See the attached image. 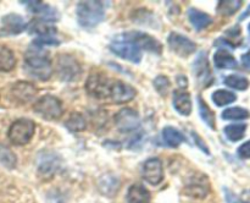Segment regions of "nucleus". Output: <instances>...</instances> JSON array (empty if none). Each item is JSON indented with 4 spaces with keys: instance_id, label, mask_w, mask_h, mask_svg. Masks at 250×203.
Returning <instances> with one entry per match:
<instances>
[{
    "instance_id": "26",
    "label": "nucleus",
    "mask_w": 250,
    "mask_h": 203,
    "mask_svg": "<svg viewBox=\"0 0 250 203\" xmlns=\"http://www.w3.org/2000/svg\"><path fill=\"white\" fill-rule=\"evenodd\" d=\"M98 187L103 195L111 197V196L116 195L119 191L120 180L114 174H105L98 181Z\"/></svg>"
},
{
    "instance_id": "36",
    "label": "nucleus",
    "mask_w": 250,
    "mask_h": 203,
    "mask_svg": "<svg viewBox=\"0 0 250 203\" xmlns=\"http://www.w3.org/2000/svg\"><path fill=\"white\" fill-rule=\"evenodd\" d=\"M153 86L161 97H166L171 90V81L166 75H158L153 81Z\"/></svg>"
},
{
    "instance_id": "31",
    "label": "nucleus",
    "mask_w": 250,
    "mask_h": 203,
    "mask_svg": "<svg viewBox=\"0 0 250 203\" xmlns=\"http://www.w3.org/2000/svg\"><path fill=\"white\" fill-rule=\"evenodd\" d=\"M247 124H231L224 129L225 136L231 142H238L246 136Z\"/></svg>"
},
{
    "instance_id": "29",
    "label": "nucleus",
    "mask_w": 250,
    "mask_h": 203,
    "mask_svg": "<svg viewBox=\"0 0 250 203\" xmlns=\"http://www.w3.org/2000/svg\"><path fill=\"white\" fill-rule=\"evenodd\" d=\"M65 127L70 132H82L87 129V120L82 113H71L70 116L66 119Z\"/></svg>"
},
{
    "instance_id": "40",
    "label": "nucleus",
    "mask_w": 250,
    "mask_h": 203,
    "mask_svg": "<svg viewBox=\"0 0 250 203\" xmlns=\"http://www.w3.org/2000/svg\"><path fill=\"white\" fill-rule=\"evenodd\" d=\"M176 81H177V85L180 86V90H186L188 87V78L185 75H177Z\"/></svg>"
},
{
    "instance_id": "17",
    "label": "nucleus",
    "mask_w": 250,
    "mask_h": 203,
    "mask_svg": "<svg viewBox=\"0 0 250 203\" xmlns=\"http://www.w3.org/2000/svg\"><path fill=\"white\" fill-rule=\"evenodd\" d=\"M27 23L23 17L19 14H7L0 20V36H19L26 31Z\"/></svg>"
},
{
    "instance_id": "5",
    "label": "nucleus",
    "mask_w": 250,
    "mask_h": 203,
    "mask_svg": "<svg viewBox=\"0 0 250 203\" xmlns=\"http://www.w3.org/2000/svg\"><path fill=\"white\" fill-rule=\"evenodd\" d=\"M36 134V122L27 117L17 119L10 125L7 138L15 146H26Z\"/></svg>"
},
{
    "instance_id": "13",
    "label": "nucleus",
    "mask_w": 250,
    "mask_h": 203,
    "mask_svg": "<svg viewBox=\"0 0 250 203\" xmlns=\"http://www.w3.org/2000/svg\"><path fill=\"white\" fill-rule=\"evenodd\" d=\"M167 44L171 50L180 58H188L197 50V44L187 36L178 32H171L167 37Z\"/></svg>"
},
{
    "instance_id": "23",
    "label": "nucleus",
    "mask_w": 250,
    "mask_h": 203,
    "mask_svg": "<svg viewBox=\"0 0 250 203\" xmlns=\"http://www.w3.org/2000/svg\"><path fill=\"white\" fill-rule=\"evenodd\" d=\"M127 203H150L151 196L148 188L142 183L131 185L127 190Z\"/></svg>"
},
{
    "instance_id": "10",
    "label": "nucleus",
    "mask_w": 250,
    "mask_h": 203,
    "mask_svg": "<svg viewBox=\"0 0 250 203\" xmlns=\"http://www.w3.org/2000/svg\"><path fill=\"white\" fill-rule=\"evenodd\" d=\"M192 72L195 78V82L200 88H208L214 82L211 68H210L209 58L205 50H202L192 64Z\"/></svg>"
},
{
    "instance_id": "6",
    "label": "nucleus",
    "mask_w": 250,
    "mask_h": 203,
    "mask_svg": "<svg viewBox=\"0 0 250 203\" xmlns=\"http://www.w3.org/2000/svg\"><path fill=\"white\" fill-rule=\"evenodd\" d=\"M109 50L122 60L129 61L136 65L141 64L142 59H143V51L134 43L121 38L119 34L115 36L111 43L109 44Z\"/></svg>"
},
{
    "instance_id": "7",
    "label": "nucleus",
    "mask_w": 250,
    "mask_h": 203,
    "mask_svg": "<svg viewBox=\"0 0 250 203\" xmlns=\"http://www.w3.org/2000/svg\"><path fill=\"white\" fill-rule=\"evenodd\" d=\"M62 158L50 149H43L37 156V173L42 179H51L61 168Z\"/></svg>"
},
{
    "instance_id": "19",
    "label": "nucleus",
    "mask_w": 250,
    "mask_h": 203,
    "mask_svg": "<svg viewBox=\"0 0 250 203\" xmlns=\"http://www.w3.org/2000/svg\"><path fill=\"white\" fill-rule=\"evenodd\" d=\"M172 105L180 115L186 117L189 116L193 112L192 95L186 90H173Z\"/></svg>"
},
{
    "instance_id": "14",
    "label": "nucleus",
    "mask_w": 250,
    "mask_h": 203,
    "mask_svg": "<svg viewBox=\"0 0 250 203\" xmlns=\"http://www.w3.org/2000/svg\"><path fill=\"white\" fill-rule=\"evenodd\" d=\"M137 95V90L129 83L112 78L109 90V99L115 104H125L133 100Z\"/></svg>"
},
{
    "instance_id": "44",
    "label": "nucleus",
    "mask_w": 250,
    "mask_h": 203,
    "mask_svg": "<svg viewBox=\"0 0 250 203\" xmlns=\"http://www.w3.org/2000/svg\"><path fill=\"white\" fill-rule=\"evenodd\" d=\"M250 16V5L248 6V9L246 10V11L243 12V14H242V16L239 17V21H243V20H246L247 17H249Z\"/></svg>"
},
{
    "instance_id": "41",
    "label": "nucleus",
    "mask_w": 250,
    "mask_h": 203,
    "mask_svg": "<svg viewBox=\"0 0 250 203\" xmlns=\"http://www.w3.org/2000/svg\"><path fill=\"white\" fill-rule=\"evenodd\" d=\"M241 33H242L241 27H239V26H234L233 28L229 29V31L226 32V36L232 37V38H237V37L241 36Z\"/></svg>"
},
{
    "instance_id": "43",
    "label": "nucleus",
    "mask_w": 250,
    "mask_h": 203,
    "mask_svg": "<svg viewBox=\"0 0 250 203\" xmlns=\"http://www.w3.org/2000/svg\"><path fill=\"white\" fill-rule=\"evenodd\" d=\"M242 63H243V65L246 66V68H250V49L246 54L242 55Z\"/></svg>"
},
{
    "instance_id": "2",
    "label": "nucleus",
    "mask_w": 250,
    "mask_h": 203,
    "mask_svg": "<svg viewBox=\"0 0 250 203\" xmlns=\"http://www.w3.org/2000/svg\"><path fill=\"white\" fill-rule=\"evenodd\" d=\"M107 2L99 0H84L76 6V19L83 28H94L106 17Z\"/></svg>"
},
{
    "instance_id": "1",
    "label": "nucleus",
    "mask_w": 250,
    "mask_h": 203,
    "mask_svg": "<svg viewBox=\"0 0 250 203\" xmlns=\"http://www.w3.org/2000/svg\"><path fill=\"white\" fill-rule=\"evenodd\" d=\"M24 71L31 77L42 82L50 80L53 75V65L48 51L32 43L29 44L24 53Z\"/></svg>"
},
{
    "instance_id": "42",
    "label": "nucleus",
    "mask_w": 250,
    "mask_h": 203,
    "mask_svg": "<svg viewBox=\"0 0 250 203\" xmlns=\"http://www.w3.org/2000/svg\"><path fill=\"white\" fill-rule=\"evenodd\" d=\"M225 191H226V192H225V196H226L227 203H238V200H237L234 193H232L231 191L227 190V188H225Z\"/></svg>"
},
{
    "instance_id": "38",
    "label": "nucleus",
    "mask_w": 250,
    "mask_h": 203,
    "mask_svg": "<svg viewBox=\"0 0 250 203\" xmlns=\"http://www.w3.org/2000/svg\"><path fill=\"white\" fill-rule=\"evenodd\" d=\"M190 135H192L193 142H194L195 146H197L198 148L203 152V153H205L207 156H210V149H209V147H208V144L205 143L204 139H203L202 137H200L195 131L190 132Z\"/></svg>"
},
{
    "instance_id": "28",
    "label": "nucleus",
    "mask_w": 250,
    "mask_h": 203,
    "mask_svg": "<svg viewBox=\"0 0 250 203\" xmlns=\"http://www.w3.org/2000/svg\"><path fill=\"white\" fill-rule=\"evenodd\" d=\"M197 103L200 119L207 124L208 127H210L211 130H216V117H215V113L212 112L211 108L207 104V102L200 95L197 97Z\"/></svg>"
},
{
    "instance_id": "4",
    "label": "nucleus",
    "mask_w": 250,
    "mask_h": 203,
    "mask_svg": "<svg viewBox=\"0 0 250 203\" xmlns=\"http://www.w3.org/2000/svg\"><path fill=\"white\" fill-rule=\"evenodd\" d=\"M56 75L59 80L65 83L76 82L83 73V68L77 58L71 54H60L56 60Z\"/></svg>"
},
{
    "instance_id": "37",
    "label": "nucleus",
    "mask_w": 250,
    "mask_h": 203,
    "mask_svg": "<svg viewBox=\"0 0 250 203\" xmlns=\"http://www.w3.org/2000/svg\"><path fill=\"white\" fill-rule=\"evenodd\" d=\"M33 45L39 46V48H45V46H55L60 44V39H58L56 36H46V37H38L32 42Z\"/></svg>"
},
{
    "instance_id": "25",
    "label": "nucleus",
    "mask_w": 250,
    "mask_h": 203,
    "mask_svg": "<svg viewBox=\"0 0 250 203\" xmlns=\"http://www.w3.org/2000/svg\"><path fill=\"white\" fill-rule=\"evenodd\" d=\"M214 65L220 70H232L238 66V61L227 49L221 48L214 54Z\"/></svg>"
},
{
    "instance_id": "20",
    "label": "nucleus",
    "mask_w": 250,
    "mask_h": 203,
    "mask_svg": "<svg viewBox=\"0 0 250 203\" xmlns=\"http://www.w3.org/2000/svg\"><path fill=\"white\" fill-rule=\"evenodd\" d=\"M131 20L132 22L139 24V26L149 27L153 29L160 28V20L158 19V16L153 11L144 9V7L134 10L131 14Z\"/></svg>"
},
{
    "instance_id": "45",
    "label": "nucleus",
    "mask_w": 250,
    "mask_h": 203,
    "mask_svg": "<svg viewBox=\"0 0 250 203\" xmlns=\"http://www.w3.org/2000/svg\"><path fill=\"white\" fill-rule=\"evenodd\" d=\"M248 31H249V34H250V23H249V26H248Z\"/></svg>"
},
{
    "instance_id": "27",
    "label": "nucleus",
    "mask_w": 250,
    "mask_h": 203,
    "mask_svg": "<svg viewBox=\"0 0 250 203\" xmlns=\"http://www.w3.org/2000/svg\"><path fill=\"white\" fill-rule=\"evenodd\" d=\"M16 56L9 46L0 44V72H10L16 66Z\"/></svg>"
},
{
    "instance_id": "21",
    "label": "nucleus",
    "mask_w": 250,
    "mask_h": 203,
    "mask_svg": "<svg viewBox=\"0 0 250 203\" xmlns=\"http://www.w3.org/2000/svg\"><path fill=\"white\" fill-rule=\"evenodd\" d=\"M187 17L193 28L198 32L207 29L214 22L212 17L208 12L197 9V7H189L187 11Z\"/></svg>"
},
{
    "instance_id": "3",
    "label": "nucleus",
    "mask_w": 250,
    "mask_h": 203,
    "mask_svg": "<svg viewBox=\"0 0 250 203\" xmlns=\"http://www.w3.org/2000/svg\"><path fill=\"white\" fill-rule=\"evenodd\" d=\"M33 112L46 121H56L63 115V105L55 95L44 94L34 102Z\"/></svg>"
},
{
    "instance_id": "34",
    "label": "nucleus",
    "mask_w": 250,
    "mask_h": 203,
    "mask_svg": "<svg viewBox=\"0 0 250 203\" xmlns=\"http://www.w3.org/2000/svg\"><path fill=\"white\" fill-rule=\"evenodd\" d=\"M221 117L224 120H246L250 117V112L246 108L232 107L224 110Z\"/></svg>"
},
{
    "instance_id": "32",
    "label": "nucleus",
    "mask_w": 250,
    "mask_h": 203,
    "mask_svg": "<svg viewBox=\"0 0 250 203\" xmlns=\"http://www.w3.org/2000/svg\"><path fill=\"white\" fill-rule=\"evenodd\" d=\"M242 5L243 2L241 0H222L217 4L216 11L221 16H232L241 9Z\"/></svg>"
},
{
    "instance_id": "35",
    "label": "nucleus",
    "mask_w": 250,
    "mask_h": 203,
    "mask_svg": "<svg viewBox=\"0 0 250 203\" xmlns=\"http://www.w3.org/2000/svg\"><path fill=\"white\" fill-rule=\"evenodd\" d=\"M0 164L6 169H15L17 165V157L9 147L0 144Z\"/></svg>"
},
{
    "instance_id": "11",
    "label": "nucleus",
    "mask_w": 250,
    "mask_h": 203,
    "mask_svg": "<svg viewBox=\"0 0 250 203\" xmlns=\"http://www.w3.org/2000/svg\"><path fill=\"white\" fill-rule=\"evenodd\" d=\"M183 191H185L186 195L193 198H199V200L205 198L211 191L209 178L200 171L190 174L186 180Z\"/></svg>"
},
{
    "instance_id": "24",
    "label": "nucleus",
    "mask_w": 250,
    "mask_h": 203,
    "mask_svg": "<svg viewBox=\"0 0 250 203\" xmlns=\"http://www.w3.org/2000/svg\"><path fill=\"white\" fill-rule=\"evenodd\" d=\"M161 137L165 143V146L170 147V148H177L181 144L187 142L185 135L180 131L178 129L173 126H165L161 132Z\"/></svg>"
},
{
    "instance_id": "8",
    "label": "nucleus",
    "mask_w": 250,
    "mask_h": 203,
    "mask_svg": "<svg viewBox=\"0 0 250 203\" xmlns=\"http://www.w3.org/2000/svg\"><path fill=\"white\" fill-rule=\"evenodd\" d=\"M121 38L127 39V41L132 42L136 44L142 51H146V53L155 54V55H161L163 53V43L155 38V37L150 36V34L146 33L142 31H127L124 33L119 34Z\"/></svg>"
},
{
    "instance_id": "18",
    "label": "nucleus",
    "mask_w": 250,
    "mask_h": 203,
    "mask_svg": "<svg viewBox=\"0 0 250 203\" xmlns=\"http://www.w3.org/2000/svg\"><path fill=\"white\" fill-rule=\"evenodd\" d=\"M37 93L38 90L36 86L28 81H17L10 87V95L12 100L19 104L31 103L37 97Z\"/></svg>"
},
{
    "instance_id": "9",
    "label": "nucleus",
    "mask_w": 250,
    "mask_h": 203,
    "mask_svg": "<svg viewBox=\"0 0 250 203\" xmlns=\"http://www.w3.org/2000/svg\"><path fill=\"white\" fill-rule=\"evenodd\" d=\"M111 81L112 78L107 77L105 73L99 72V71L92 72L88 76L87 81H85L84 90L94 99H109V90L110 86H111Z\"/></svg>"
},
{
    "instance_id": "33",
    "label": "nucleus",
    "mask_w": 250,
    "mask_h": 203,
    "mask_svg": "<svg viewBox=\"0 0 250 203\" xmlns=\"http://www.w3.org/2000/svg\"><path fill=\"white\" fill-rule=\"evenodd\" d=\"M224 83L232 90H246L249 88L250 81L242 75H229L225 77Z\"/></svg>"
},
{
    "instance_id": "12",
    "label": "nucleus",
    "mask_w": 250,
    "mask_h": 203,
    "mask_svg": "<svg viewBox=\"0 0 250 203\" xmlns=\"http://www.w3.org/2000/svg\"><path fill=\"white\" fill-rule=\"evenodd\" d=\"M115 126L120 132L131 134L141 126V116L133 108H124L115 114Z\"/></svg>"
},
{
    "instance_id": "16",
    "label": "nucleus",
    "mask_w": 250,
    "mask_h": 203,
    "mask_svg": "<svg viewBox=\"0 0 250 203\" xmlns=\"http://www.w3.org/2000/svg\"><path fill=\"white\" fill-rule=\"evenodd\" d=\"M21 4L26 5L29 12L36 15L38 20L45 22H55L60 19V14L55 7L41 0H28V1H21Z\"/></svg>"
},
{
    "instance_id": "30",
    "label": "nucleus",
    "mask_w": 250,
    "mask_h": 203,
    "mask_svg": "<svg viewBox=\"0 0 250 203\" xmlns=\"http://www.w3.org/2000/svg\"><path fill=\"white\" fill-rule=\"evenodd\" d=\"M211 100L216 107H225L237 100V95L227 90H217L211 94Z\"/></svg>"
},
{
    "instance_id": "22",
    "label": "nucleus",
    "mask_w": 250,
    "mask_h": 203,
    "mask_svg": "<svg viewBox=\"0 0 250 203\" xmlns=\"http://www.w3.org/2000/svg\"><path fill=\"white\" fill-rule=\"evenodd\" d=\"M27 32L32 36L38 37H46V36H56L58 34V28L50 22L42 21V20H32L27 24Z\"/></svg>"
},
{
    "instance_id": "15",
    "label": "nucleus",
    "mask_w": 250,
    "mask_h": 203,
    "mask_svg": "<svg viewBox=\"0 0 250 203\" xmlns=\"http://www.w3.org/2000/svg\"><path fill=\"white\" fill-rule=\"evenodd\" d=\"M142 176L148 183L158 186L163 182L165 174H164V164L161 159L153 157L146 159L142 165Z\"/></svg>"
},
{
    "instance_id": "39",
    "label": "nucleus",
    "mask_w": 250,
    "mask_h": 203,
    "mask_svg": "<svg viewBox=\"0 0 250 203\" xmlns=\"http://www.w3.org/2000/svg\"><path fill=\"white\" fill-rule=\"evenodd\" d=\"M237 154L241 159H249L250 158V139L249 141L244 142L243 144L238 147L237 149Z\"/></svg>"
}]
</instances>
